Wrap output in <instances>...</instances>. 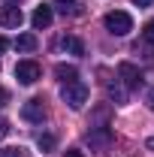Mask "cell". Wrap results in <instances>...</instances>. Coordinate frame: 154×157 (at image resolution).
Instances as JSON below:
<instances>
[{
	"mask_svg": "<svg viewBox=\"0 0 154 157\" xmlns=\"http://www.w3.org/2000/svg\"><path fill=\"white\" fill-rule=\"evenodd\" d=\"M60 97H64V103L70 106V109H82L85 103H88V85L85 82H67L64 88H60Z\"/></svg>",
	"mask_w": 154,
	"mask_h": 157,
	"instance_id": "obj_1",
	"label": "cell"
},
{
	"mask_svg": "<svg viewBox=\"0 0 154 157\" xmlns=\"http://www.w3.org/2000/svg\"><path fill=\"white\" fill-rule=\"evenodd\" d=\"M103 24H106V30H109V33H115V36H127V33L133 30V18H130L127 12H121V9L109 12Z\"/></svg>",
	"mask_w": 154,
	"mask_h": 157,
	"instance_id": "obj_2",
	"label": "cell"
},
{
	"mask_svg": "<svg viewBox=\"0 0 154 157\" xmlns=\"http://www.w3.org/2000/svg\"><path fill=\"white\" fill-rule=\"evenodd\" d=\"M39 76H42V70H39L37 60H18L15 63V78H18L21 85H33Z\"/></svg>",
	"mask_w": 154,
	"mask_h": 157,
	"instance_id": "obj_3",
	"label": "cell"
},
{
	"mask_svg": "<svg viewBox=\"0 0 154 157\" xmlns=\"http://www.w3.org/2000/svg\"><path fill=\"white\" fill-rule=\"evenodd\" d=\"M21 118L30 121V124H42V118H45V106H42V100H39V97L27 100V103L21 106Z\"/></svg>",
	"mask_w": 154,
	"mask_h": 157,
	"instance_id": "obj_4",
	"label": "cell"
},
{
	"mask_svg": "<svg viewBox=\"0 0 154 157\" xmlns=\"http://www.w3.org/2000/svg\"><path fill=\"white\" fill-rule=\"evenodd\" d=\"M21 21H24V12H21L18 6H3L0 9V27H9V30H15V27H21Z\"/></svg>",
	"mask_w": 154,
	"mask_h": 157,
	"instance_id": "obj_5",
	"label": "cell"
},
{
	"mask_svg": "<svg viewBox=\"0 0 154 157\" xmlns=\"http://www.w3.org/2000/svg\"><path fill=\"white\" fill-rule=\"evenodd\" d=\"M52 18H55V9H52L48 3H42V6H37V9H33L30 24H33L37 30H42V27H48V24H52Z\"/></svg>",
	"mask_w": 154,
	"mask_h": 157,
	"instance_id": "obj_6",
	"label": "cell"
},
{
	"mask_svg": "<svg viewBox=\"0 0 154 157\" xmlns=\"http://www.w3.org/2000/svg\"><path fill=\"white\" fill-rule=\"evenodd\" d=\"M118 76L124 78L127 88H139V82H142V76H139V70H136L133 63H121L118 67Z\"/></svg>",
	"mask_w": 154,
	"mask_h": 157,
	"instance_id": "obj_7",
	"label": "cell"
},
{
	"mask_svg": "<svg viewBox=\"0 0 154 157\" xmlns=\"http://www.w3.org/2000/svg\"><path fill=\"white\" fill-rule=\"evenodd\" d=\"M52 6L58 9V12H64V15H82V0H52Z\"/></svg>",
	"mask_w": 154,
	"mask_h": 157,
	"instance_id": "obj_8",
	"label": "cell"
},
{
	"mask_svg": "<svg viewBox=\"0 0 154 157\" xmlns=\"http://www.w3.org/2000/svg\"><path fill=\"white\" fill-rule=\"evenodd\" d=\"M60 48L70 52V55H85V42H82L79 36H64L60 39Z\"/></svg>",
	"mask_w": 154,
	"mask_h": 157,
	"instance_id": "obj_9",
	"label": "cell"
},
{
	"mask_svg": "<svg viewBox=\"0 0 154 157\" xmlns=\"http://www.w3.org/2000/svg\"><path fill=\"white\" fill-rule=\"evenodd\" d=\"M55 76L67 85V82H76V78H79V70H76V67H70V63H58V67H55Z\"/></svg>",
	"mask_w": 154,
	"mask_h": 157,
	"instance_id": "obj_10",
	"label": "cell"
},
{
	"mask_svg": "<svg viewBox=\"0 0 154 157\" xmlns=\"http://www.w3.org/2000/svg\"><path fill=\"white\" fill-rule=\"evenodd\" d=\"M15 48H18V52H33V48H37V36H33V33H21V36L15 39Z\"/></svg>",
	"mask_w": 154,
	"mask_h": 157,
	"instance_id": "obj_11",
	"label": "cell"
},
{
	"mask_svg": "<svg viewBox=\"0 0 154 157\" xmlns=\"http://www.w3.org/2000/svg\"><path fill=\"white\" fill-rule=\"evenodd\" d=\"M106 91H109V100H115V103H127V91H124L118 82H109Z\"/></svg>",
	"mask_w": 154,
	"mask_h": 157,
	"instance_id": "obj_12",
	"label": "cell"
},
{
	"mask_svg": "<svg viewBox=\"0 0 154 157\" xmlns=\"http://www.w3.org/2000/svg\"><path fill=\"white\" fill-rule=\"evenodd\" d=\"M109 139H112V133H109L106 127H100L97 133H88V142H91V145H106Z\"/></svg>",
	"mask_w": 154,
	"mask_h": 157,
	"instance_id": "obj_13",
	"label": "cell"
},
{
	"mask_svg": "<svg viewBox=\"0 0 154 157\" xmlns=\"http://www.w3.org/2000/svg\"><path fill=\"white\" fill-rule=\"evenodd\" d=\"M37 145L42 148V151H52V148H55V136H52V133H45V136L37 139Z\"/></svg>",
	"mask_w": 154,
	"mask_h": 157,
	"instance_id": "obj_14",
	"label": "cell"
},
{
	"mask_svg": "<svg viewBox=\"0 0 154 157\" xmlns=\"http://www.w3.org/2000/svg\"><path fill=\"white\" fill-rule=\"evenodd\" d=\"M142 39H145L148 45H154V18L145 24V30H142Z\"/></svg>",
	"mask_w": 154,
	"mask_h": 157,
	"instance_id": "obj_15",
	"label": "cell"
},
{
	"mask_svg": "<svg viewBox=\"0 0 154 157\" xmlns=\"http://www.w3.org/2000/svg\"><path fill=\"white\" fill-rule=\"evenodd\" d=\"M0 157H27V151H24V148H3Z\"/></svg>",
	"mask_w": 154,
	"mask_h": 157,
	"instance_id": "obj_16",
	"label": "cell"
},
{
	"mask_svg": "<svg viewBox=\"0 0 154 157\" xmlns=\"http://www.w3.org/2000/svg\"><path fill=\"white\" fill-rule=\"evenodd\" d=\"M6 136H9V121L0 118V139H6Z\"/></svg>",
	"mask_w": 154,
	"mask_h": 157,
	"instance_id": "obj_17",
	"label": "cell"
},
{
	"mask_svg": "<svg viewBox=\"0 0 154 157\" xmlns=\"http://www.w3.org/2000/svg\"><path fill=\"white\" fill-rule=\"evenodd\" d=\"M6 103H9V91H6V88H0V109H3Z\"/></svg>",
	"mask_w": 154,
	"mask_h": 157,
	"instance_id": "obj_18",
	"label": "cell"
},
{
	"mask_svg": "<svg viewBox=\"0 0 154 157\" xmlns=\"http://www.w3.org/2000/svg\"><path fill=\"white\" fill-rule=\"evenodd\" d=\"M6 48H9V42H6V39L0 36V55H3V52H6Z\"/></svg>",
	"mask_w": 154,
	"mask_h": 157,
	"instance_id": "obj_19",
	"label": "cell"
},
{
	"mask_svg": "<svg viewBox=\"0 0 154 157\" xmlns=\"http://www.w3.org/2000/svg\"><path fill=\"white\" fill-rule=\"evenodd\" d=\"M64 157H85V154H82V151H67Z\"/></svg>",
	"mask_w": 154,
	"mask_h": 157,
	"instance_id": "obj_20",
	"label": "cell"
},
{
	"mask_svg": "<svg viewBox=\"0 0 154 157\" xmlns=\"http://www.w3.org/2000/svg\"><path fill=\"white\" fill-rule=\"evenodd\" d=\"M136 6H151V0H133Z\"/></svg>",
	"mask_w": 154,
	"mask_h": 157,
	"instance_id": "obj_21",
	"label": "cell"
},
{
	"mask_svg": "<svg viewBox=\"0 0 154 157\" xmlns=\"http://www.w3.org/2000/svg\"><path fill=\"white\" fill-rule=\"evenodd\" d=\"M148 106L154 109V88H151V94H148Z\"/></svg>",
	"mask_w": 154,
	"mask_h": 157,
	"instance_id": "obj_22",
	"label": "cell"
},
{
	"mask_svg": "<svg viewBox=\"0 0 154 157\" xmlns=\"http://www.w3.org/2000/svg\"><path fill=\"white\" fill-rule=\"evenodd\" d=\"M148 148H151V151H154V136H151V139H148Z\"/></svg>",
	"mask_w": 154,
	"mask_h": 157,
	"instance_id": "obj_23",
	"label": "cell"
}]
</instances>
